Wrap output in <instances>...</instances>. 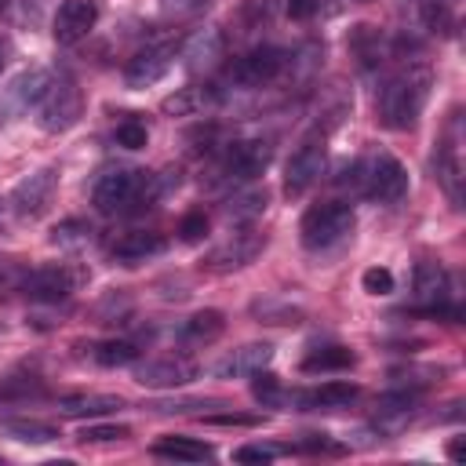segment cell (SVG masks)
Masks as SVG:
<instances>
[{"instance_id":"ffe728a7","label":"cell","mask_w":466,"mask_h":466,"mask_svg":"<svg viewBox=\"0 0 466 466\" xmlns=\"http://www.w3.org/2000/svg\"><path fill=\"white\" fill-rule=\"evenodd\" d=\"M222 331H226V317H222V309H200V313H193L189 320H182V328H178V342H182L186 350H204V346L218 342Z\"/></svg>"},{"instance_id":"4316f807","label":"cell","mask_w":466,"mask_h":466,"mask_svg":"<svg viewBox=\"0 0 466 466\" xmlns=\"http://www.w3.org/2000/svg\"><path fill=\"white\" fill-rule=\"evenodd\" d=\"M0 426L15 437V441H25V444H51L58 441V426L55 422H44V419H0Z\"/></svg>"},{"instance_id":"74e56055","label":"cell","mask_w":466,"mask_h":466,"mask_svg":"<svg viewBox=\"0 0 466 466\" xmlns=\"http://www.w3.org/2000/svg\"><path fill=\"white\" fill-rule=\"evenodd\" d=\"M149 142V127L142 120H120L116 124V146L124 149H142Z\"/></svg>"},{"instance_id":"e0dca14e","label":"cell","mask_w":466,"mask_h":466,"mask_svg":"<svg viewBox=\"0 0 466 466\" xmlns=\"http://www.w3.org/2000/svg\"><path fill=\"white\" fill-rule=\"evenodd\" d=\"M419 400H422V390H415V386H397V390L382 393V397L375 400V426H379L382 433H397V430L415 415Z\"/></svg>"},{"instance_id":"d6986e66","label":"cell","mask_w":466,"mask_h":466,"mask_svg":"<svg viewBox=\"0 0 466 466\" xmlns=\"http://www.w3.org/2000/svg\"><path fill=\"white\" fill-rule=\"evenodd\" d=\"M164 251H167V237H164V233H153V229L124 233V237L113 240V248H109L113 262H120V266H138V262H146V258H153V255H164Z\"/></svg>"},{"instance_id":"c3c4849f","label":"cell","mask_w":466,"mask_h":466,"mask_svg":"<svg viewBox=\"0 0 466 466\" xmlns=\"http://www.w3.org/2000/svg\"><path fill=\"white\" fill-rule=\"evenodd\" d=\"M4 7H7V0H0V11H4Z\"/></svg>"},{"instance_id":"ba28073f","label":"cell","mask_w":466,"mask_h":466,"mask_svg":"<svg viewBox=\"0 0 466 466\" xmlns=\"http://www.w3.org/2000/svg\"><path fill=\"white\" fill-rule=\"evenodd\" d=\"M324 160H328V131L313 127L299 146L295 153L288 157V167H284V197H302L320 175H324Z\"/></svg>"},{"instance_id":"484cf974","label":"cell","mask_w":466,"mask_h":466,"mask_svg":"<svg viewBox=\"0 0 466 466\" xmlns=\"http://www.w3.org/2000/svg\"><path fill=\"white\" fill-rule=\"evenodd\" d=\"M357 364V353L346 346H320L302 360V371L317 375V371H350Z\"/></svg>"},{"instance_id":"681fc988","label":"cell","mask_w":466,"mask_h":466,"mask_svg":"<svg viewBox=\"0 0 466 466\" xmlns=\"http://www.w3.org/2000/svg\"><path fill=\"white\" fill-rule=\"evenodd\" d=\"M360 4H368V0H360Z\"/></svg>"},{"instance_id":"e575fe53","label":"cell","mask_w":466,"mask_h":466,"mask_svg":"<svg viewBox=\"0 0 466 466\" xmlns=\"http://www.w3.org/2000/svg\"><path fill=\"white\" fill-rule=\"evenodd\" d=\"M200 422H208V426H262V415L258 411H229V408H222V411H204Z\"/></svg>"},{"instance_id":"ac0fdd59","label":"cell","mask_w":466,"mask_h":466,"mask_svg":"<svg viewBox=\"0 0 466 466\" xmlns=\"http://www.w3.org/2000/svg\"><path fill=\"white\" fill-rule=\"evenodd\" d=\"M360 397L357 382H324L313 390H288V404L302 408V411H317V408H350Z\"/></svg>"},{"instance_id":"30bf717a","label":"cell","mask_w":466,"mask_h":466,"mask_svg":"<svg viewBox=\"0 0 466 466\" xmlns=\"http://www.w3.org/2000/svg\"><path fill=\"white\" fill-rule=\"evenodd\" d=\"M288 66H291V55H288L284 47H277V44H258V47H251V51H244V55L233 58L229 80L240 84V87H266V84H273Z\"/></svg>"},{"instance_id":"277c9868","label":"cell","mask_w":466,"mask_h":466,"mask_svg":"<svg viewBox=\"0 0 466 466\" xmlns=\"http://www.w3.org/2000/svg\"><path fill=\"white\" fill-rule=\"evenodd\" d=\"M353 204L346 200H320L313 204L302 222H299V233H302V244L309 251H328L335 244H342L350 233H353Z\"/></svg>"},{"instance_id":"bcb514c9","label":"cell","mask_w":466,"mask_h":466,"mask_svg":"<svg viewBox=\"0 0 466 466\" xmlns=\"http://www.w3.org/2000/svg\"><path fill=\"white\" fill-rule=\"evenodd\" d=\"M448 455H451V459H462V441H451V444H448Z\"/></svg>"},{"instance_id":"52a82bcc","label":"cell","mask_w":466,"mask_h":466,"mask_svg":"<svg viewBox=\"0 0 466 466\" xmlns=\"http://www.w3.org/2000/svg\"><path fill=\"white\" fill-rule=\"evenodd\" d=\"M80 284H87V269L84 266H73V262H47V266H36L29 273H22V291L40 302V306H58L66 302Z\"/></svg>"},{"instance_id":"7c38bea8","label":"cell","mask_w":466,"mask_h":466,"mask_svg":"<svg viewBox=\"0 0 466 466\" xmlns=\"http://www.w3.org/2000/svg\"><path fill=\"white\" fill-rule=\"evenodd\" d=\"M266 248V233H255V229H240V233H229L222 244H215L200 266L211 269V273H233V269H244L251 266Z\"/></svg>"},{"instance_id":"7dc6e473","label":"cell","mask_w":466,"mask_h":466,"mask_svg":"<svg viewBox=\"0 0 466 466\" xmlns=\"http://www.w3.org/2000/svg\"><path fill=\"white\" fill-rule=\"evenodd\" d=\"M0 73H4V47H0Z\"/></svg>"},{"instance_id":"836d02e7","label":"cell","mask_w":466,"mask_h":466,"mask_svg":"<svg viewBox=\"0 0 466 466\" xmlns=\"http://www.w3.org/2000/svg\"><path fill=\"white\" fill-rule=\"evenodd\" d=\"M204 98H208V91H200V87H182L178 95H171V98H164V113L167 116H189V113H197L200 106H204Z\"/></svg>"},{"instance_id":"5bb4252c","label":"cell","mask_w":466,"mask_h":466,"mask_svg":"<svg viewBox=\"0 0 466 466\" xmlns=\"http://www.w3.org/2000/svg\"><path fill=\"white\" fill-rule=\"evenodd\" d=\"M55 186H58V171L55 167H36L33 175H25L15 189H11V211L22 218V222H33L47 211L51 197H55Z\"/></svg>"},{"instance_id":"7402d4cb","label":"cell","mask_w":466,"mask_h":466,"mask_svg":"<svg viewBox=\"0 0 466 466\" xmlns=\"http://www.w3.org/2000/svg\"><path fill=\"white\" fill-rule=\"evenodd\" d=\"M55 408H58V415H66V419H98V415L120 411L124 400L113 397V393H66V397L55 400Z\"/></svg>"},{"instance_id":"5b68a950","label":"cell","mask_w":466,"mask_h":466,"mask_svg":"<svg viewBox=\"0 0 466 466\" xmlns=\"http://www.w3.org/2000/svg\"><path fill=\"white\" fill-rule=\"evenodd\" d=\"M273 160V146L266 138H240L233 146L222 149L215 171H211V186H240L258 178Z\"/></svg>"},{"instance_id":"1f68e13d","label":"cell","mask_w":466,"mask_h":466,"mask_svg":"<svg viewBox=\"0 0 466 466\" xmlns=\"http://www.w3.org/2000/svg\"><path fill=\"white\" fill-rule=\"evenodd\" d=\"M149 411H157V415H186V411H193V408H226V400H218V397H178V400H153V404H146Z\"/></svg>"},{"instance_id":"ee69618b","label":"cell","mask_w":466,"mask_h":466,"mask_svg":"<svg viewBox=\"0 0 466 466\" xmlns=\"http://www.w3.org/2000/svg\"><path fill=\"white\" fill-rule=\"evenodd\" d=\"M299 451H342L328 433H306L302 441H299Z\"/></svg>"},{"instance_id":"3957f363","label":"cell","mask_w":466,"mask_h":466,"mask_svg":"<svg viewBox=\"0 0 466 466\" xmlns=\"http://www.w3.org/2000/svg\"><path fill=\"white\" fill-rule=\"evenodd\" d=\"M339 186L350 189L353 197H368V200H379V204H397L408 193V171L393 153L379 149V153H368V157H357L353 164H346L342 175H339Z\"/></svg>"},{"instance_id":"cb8c5ba5","label":"cell","mask_w":466,"mask_h":466,"mask_svg":"<svg viewBox=\"0 0 466 466\" xmlns=\"http://www.w3.org/2000/svg\"><path fill=\"white\" fill-rule=\"evenodd\" d=\"M149 451H153L157 459H175V462H204V459H211V455H215V448H211V444L193 441V437H182V433L153 441V444H149Z\"/></svg>"},{"instance_id":"44dd1931","label":"cell","mask_w":466,"mask_h":466,"mask_svg":"<svg viewBox=\"0 0 466 466\" xmlns=\"http://www.w3.org/2000/svg\"><path fill=\"white\" fill-rule=\"evenodd\" d=\"M269 360H273V346H269V342H248V346L233 350V353L218 364V375H226V379H251V375L266 371Z\"/></svg>"},{"instance_id":"60d3db41","label":"cell","mask_w":466,"mask_h":466,"mask_svg":"<svg viewBox=\"0 0 466 466\" xmlns=\"http://www.w3.org/2000/svg\"><path fill=\"white\" fill-rule=\"evenodd\" d=\"M215 0H160V11L171 18H197L211 7Z\"/></svg>"},{"instance_id":"9c48e42d","label":"cell","mask_w":466,"mask_h":466,"mask_svg":"<svg viewBox=\"0 0 466 466\" xmlns=\"http://www.w3.org/2000/svg\"><path fill=\"white\" fill-rule=\"evenodd\" d=\"M433 171H437V182L444 186L448 200L455 208H462V182H466V164H462V120L459 113H451L441 142H437V153H433Z\"/></svg>"},{"instance_id":"7bdbcfd3","label":"cell","mask_w":466,"mask_h":466,"mask_svg":"<svg viewBox=\"0 0 466 466\" xmlns=\"http://www.w3.org/2000/svg\"><path fill=\"white\" fill-rule=\"evenodd\" d=\"M277 455H280V448H273V444H244L233 451V462H269Z\"/></svg>"},{"instance_id":"9a60e30c","label":"cell","mask_w":466,"mask_h":466,"mask_svg":"<svg viewBox=\"0 0 466 466\" xmlns=\"http://www.w3.org/2000/svg\"><path fill=\"white\" fill-rule=\"evenodd\" d=\"M98 22V4L95 0H62L58 11H55V22H51V33H55V44L69 47V44H80Z\"/></svg>"},{"instance_id":"83f0119b","label":"cell","mask_w":466,"mask_h":466,"mask_svg":"<svg viewBox=\"0 0 466 466\" xmlns=\"http://www.w3.org/2000/svg\"><path fill=\"white\" fill-rule=\"evenodd\" d=\"M47 390H44V379L40 375H7L0 379V404H25V400H40Z\"/></svg>"},{"instance_id":"7a4b0ae2","label":"cell","mask_w":466,"mask_h":466,"mask_svg":"<svg viewBox=\"0 0 466 466\" xmlns=\"http://www.w3.org/2000/svg\"><path fill=\"white\" fill-rule=\"evenodd\" d=\"M167 193L160 186V175L142 171V167H113L95 182V208L102 215H138L160 204Z\"/></svg>"},{"instance_id":"f6af8a7d","label":"cell","mask_w":466,"mask_h":466,"mask_svg":"<svg viewBox=\"0 0 466 466\" xmlns=\"http://www.w3.org/2000/svg\"><path fill=\"white\" fill-rule=\"evenodd\" d=\"M284 7H288V15H291L295 22H309V18L320 11V0H288Z\"/></svg>"},{"instance_id":"d4e9b609","label":"cell","mask_w":466,"mask_h":466,"mask_svg":"<svg viewBox=\"0 0 466 466\" xmlns=\"http://www.w3.org/2000/svg\"><path fill=\"white\" fill-rule=\"evenodd\" d=\"M266 204H269L266 186H251V189L233 193V197L226 200L222 215H226V222H251V218H258V215L266 211Z\"/></svg>"},{"instance_id":"d590c367","label":"cell","mask_w":466,"mask_h":466,"mask_svg":"<svg viewBox=\"0 0 466 466\" xmlns=\"http://www.w3.org/2000/svg\"><path fill=\"white\" fill-rule=\"evenodd\" d=\"M51 240H55V244H62V248H73V244H87V240H91V226H87L84 218H69V222L55 226Z\"/></svg>"},{"instance_id":"603a6c76","label":"cell","mask_w":466,"mask_h":466,"mask_svg":"<svg viewBox=\"0 0 466 466\" xmlns=\"http://www.w3.org/2000/svg\"><path fill=\"white\" fill-rule=\"evenodd\" d=\"M350 51L360 69H375L390 58V40L375 25H353L350 29Z\"/></svg>"},{"instance_id":"8d00e7d4","label":"cell","mask_w":466,"mask_h":466,"mask_svg":"<svg viewBox=\"0 0 466 466\" xmlns=\"http://www.w3.org/2000/svg\"><path fill=\"white\" fill-rule=\"evenodd\" d=\"M218 55H222V33H208V40L200 36V40H197V47L189 51V66H193V69L211 66Z\"/></svg>"},{"instance_id":"4fadbf2b","label":"cell","mask_w":466,"mask_h":466,"mask_svg":"<svg viewBox=\"0 0 466 466\" xmlns=\"http://www.w3.org/2000/svg\"><path fill=\"white\" fill-rule=\"evenodd\" d=\"M197 360H189L186 353H164V357H146L135 360V382L146 390H175L197 379Z\"/></svg>"},{"instance_id":"6da1fadb","label":"cell","mask_w":466,"mask_h":466,"mask_svg":"<svg viewBox=\"0 0 466 466\" xmlns=\"http://www.w3.org/2000/svg\"><path fill=\"white\" fill-rule=\"evenodd\" d=\"M433 73L422 62H404L390 76H382L375 91V116L390 131H411L430 102Z\"/></svg>"},{"instance_id":"8fae6325","label":"cell","mask_w":466,"mask_h":466,"mask_svg":"<svg viewBox=\"0 0 466 466\" xmlns=\"http://www.w3.org/2000/svg\"><path fill=\"white\" fill-rule=\"evenodd\" d=\"M419 313L426 317H448L459 320V306L451 302V277L441 262H419L415 266V280H411Z\"/></svg>"},{"instance_id":"ab89813d","label":"cell","mask_w":466,"mask_h":466,"mask_svg":"<svg viewBox=\"0 0 466 466\" xmlns=\"http://www.w3.org/2000/svg\"><path fill=\"white\" fill-rule=\"evenodd\" d=\"M204 237H208V215H204V211L182 215V222H178V240L197 244V240H204Z\"/></svg>"},{"instance_id":"b9f144b4","label":"cell","mask_w":466,"mask_h":466,"mask_svg":"<svg viewBox=\"0 0 466 466\" xmlns=\"http://www.w3.org/2000/svg\"><path fill=\"white\" fill-rule=\"evenodd\" d=\"M360 284H364L368 295H390L393 291V273L386 266H371V269H364Z\"/></svg>"},{"instance_id":"f546056e","label":"cell","mask_w":466,"mask_h":466,"mask_svg":"<svg viewBox=\"0 0 466 466\" xmlns=\"http://www.w3.org/2000/svg\"><path fill=\"white\" fill-rule=\"evenodd\" d=\"M138 346L131 339H109V342H98L91 350V357L102 364V368H124V364H135L138 360Z\"/></svg>"},{"instance_id":"4dcf8cb0","label":"cell","mask_w":466,"mask_h":466,"mask_svg":"<svg viewBox=\"0 0 466 466\" xmlns=\"http://www.w3.org/2000/svg\"><path fill=\"white\" fill-rule=\"evenodd\" d=\"M251 379H255V382H251V393H255L258 404H266V408H280V404H288V390L280 386L277 375L258 371V375H251Z\"/></svg>"},{"instance_id":"f1b7e54d","label":"cell","mask_w":466,"mask_h":466,"mask_svg":"<svg viewBox=\"0 0 466 466\" xmlns=\"http://www.w3.org/2000/svg\"><path fill=\"white\" fill-rule=\"evenodd\" d=\"M251 317L258 324H302V306H291L284 299H255L251 302Z\"/></svg>"},{"instance_id":"8992f818","label":"cell","mask_w":466,"mask_h":466,"mask_svg":"<svg viewBox=\"0 0 466 466\" xmlns=\"http://www.w3.org/2000/svg\"><path fill=\"white\" fill-rule=\"evenodd\" d=\"M36 124L47 131V135H62L69 131L80 113H84V91L69 80V76H51V84L44 87V95L36 98Z\"/></svg>"},{"instance_id":"d6a6232c","label":"cell","mask_w":466,"mask_h":466,"mask_svg":"<svg viewBox=\"0 0 466 466\" xmlns=\"http://www.w3.org/2000/svg\"><path fill=\"white\" fill-rule=\"evenodd\" d=\"M131 313V299L124 291H109L98 306H95V324H124V317Z\"/></svg>"},{"instance_id":"f35d334b","label":"cell","mask_w":466,"mask_h":466,"mask_svg":"<svg viewBox=\"0 0 466 466\" xmlns=\"http://www.w3.org/2000/svg\"><path fill=\"white\" fill-rule=\"evenodd\" d=\"M124 437H131V430H127V426L91 422V426H84V430H80V441H84V444H106V441H124Z\"/></svg>"},{"instance_id":"2e32d148","label":"cell","mask_w":466,"mask_h":466,"mask_svg":"<svg viewBox=\"0 0 466 466\" xmlns=\"http://www.w3.org/2000/svg\"><path fill=\"white\" fill-rule=\"evenodd\" d=\"M175 62V47L171 44H146L142 51H135L124 66V84L127 87H149L157 84Z\"/></svg>"}]
</instances>
